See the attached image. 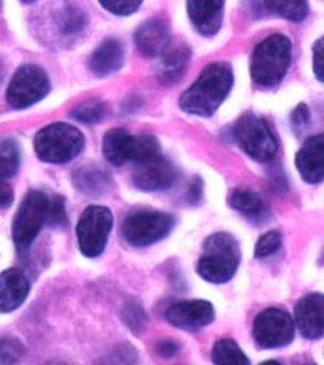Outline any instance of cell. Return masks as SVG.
<instances>
[{
	"label": "cell",
	"instance_id": "6da1fadb",
	"mask_svg": "<svg viewBox=\"0 0 324 365\" xmlns=\"http://www.w3.org/2000/svg\"><path fill=\"white\" fill-rule=\"evenodd\" d=\"M234 87V71L227 63H212L204 69L190 88L182 93L179 106L184 113L211 117L220 108Z\"/></svg>",
	"mask_w": 324,
	"mask_h": 365
},
{
	"label": "cell",
	"instance_id": "7a4b0ae2",
	"mask_svg": "<svg viewBox=\"0 0 324 365\" xmlns=\"http://www.w3.org/2000/svg\"><path fill=\"white\" fill-rule=\"evenodd\" d=\"M239 264L241 249L238 241L227 232H217L207 238L196 269L204 280L223 284L234 279Z\"/></svg>",
	"mask_w": 324,
	"mask_h": 365
},
{
	"label": "cell",
	"instance_id": "3957f363",
	"mask_svg": "<svg viewBox=\"0 0 324 365\" xmlns=\"http://www.w3.org/2000/svg\"><path fill=\"white\" fill-rule=\"evenodd\" d=\"M291 63V41L284 35H272L261 41L251 56V78L261 88L280 84Z\"/></svg>",
	"mask_w": 324,
	"mask_h": 365
},
{
	"label": "cell",
	"instance_id": "277c9868",
	"mask_svg": "<svg viewBox=\"0 0 324 365\" xmlns=\"http://www.w3.org/2000/svg\"><path fill=\"white\" fill-rule=\"evenodd\" d=\"M84 145V135L68 123L46 126L35 138L36 155L46 163H68L81 153Z\"/></svg>",
	"mask_w": 324,
	"mask_h": 365
},
{
	"label": "cell",
	"instance_id": "5b68a950",
	"mask_svg": "<svg viewBox=\"0 0 324 365\" xmlns=\"http://www.w3.org/2000/svg\"><path fill=\"white\" fill-rule=\"evenodd\" d=\"M48 219V197L39 190H30L20 204L12 222V240L19 253L33 245Z\"/></svg>",
	"mask_w": 324,
	"mask_h": 365
},
{
	"label": "cell",
	"instance_id": "8992f818",
	"mask_svg": "<svg viewBox=\"0 0 324 365\" xmlns=\"http://www.w3.org/2000/svg\"><path fill=\"white\" fill-rule=\"evenodd\" d=\"M175 220L160 211H137L121 225V235L133 247H148L166 238L174 230Z\"/></svg>",
	"mask_w": 324,
	"mask_h": 365
},
{
	"label": "cell",
	"instance_id": "52a82bcc",
	"mask_svg": "<svg viewBox=\"0 0 324 365\" xmlns=\"http://www.w3.org/2000/svg\"><path fill=\"white\" fill-rule=\"evenodd\" d=\"M114 216L110 208L91 205L84 210L76 226V238L84 256L98 257L103 253L113 231Z\"/></svg>",
	"mask_w": 324,
	"mask_h": 365
},
{
	"label": "cell",
	"instance_id": "ba28073f",
	"mask_svg": "<svg viewBox=\"0 0 324 365\" xmlns=\"http://www.w3.org/2000/svg\"><path fill=\"white\" fill-rule=\"evenodd\" d=\"M235 138L245 153L256 162H269L278 151L276 138L266 121L250 113L238 120Z\"/></svg>",
	"mask_w": 324,
	"mask_h": 365
},
{
	"label": "cell",
	"instance_id": "9c48e42d",
	"mask_svg": "<svg viewBox=\"0 0 324 365\" xmlns=\"http://www.w3.org/2000/svg\"><path fill=\"white\" fill-rule=\"evenodd\" d=\"M50 93V80L46 72L36 65H23L14 73L6 99L15 110H24L42 101Z\"/></svg>",
	"mask_w": 324,
	"mask_h": 365
},
{
	"label": "cell",
	"instance_id": "30bf717a",
	"mask_svg": "<svg viewBox=\"0 0 324 365\" xmlns=\"http://www.w3.org/2000/svg\"><path fill=\"white\" fill-rule=\"evenodd\" d=\"M253 336L256 343L265 349L284 347L295 339V322L284 310L266 309L254 319Z\"/></svg>",
	"mask_w": 324,
	"mask_h": 365
},
{
	"label": "cell",
	"instance_id": "8fae6325",
	"mask_svg": "<svg viewBox=\"0 0 324 365\" xmlns=\"http://www.w3.org/2000/svg\"><path fill=\"white\" fill-rule=\"evenodd\" d=\"M132 180L139 190L163 192L175 185L178 173L172 162L159 153L141 162H136Z\"/></svg>",
	"mask_w": 324,
	"mask_h": 365
},
{
	"label": "cell",
	"instance_id": "7c38bea8",
	"mask_svg": "<svg viewBox=\"0 0 324 365\" xmlns=\"http://www.w3.org/2000/svg\"><path fill=\"white\" fill-rule=\"evenodd\" d=\"M164 317L169 324L178 329L196 332L214 322L215 310L211 302L204 299L182 301L169 307Z\"/></svg>",
	"mask_w": 324,
	"mask_h": 365
},
{
	"label": "cell",
	"instance_id": "4fadbf2b",
	"mask_svg": "<svg viewBox=\"0 0 324 365\" xmlns=\"http://www.w3.org/2000/svg\"><path fill=\"white\" fill-rule=\"evenodd\" d=\"M295 324L305 339L317 340L324 332V298L321 294L303 297L296 306Z\"/></svg>",
	"mask_w": 324,
	"mask_h": 365
},
{
	"label": "cell",
	"instance_id": "5bb4252c",
	"mask_svg": "<svg viewBox=\"0 0 324 365\" xmlns=\"http://www.w3.org/2000/svg\"><path fill=\"white\" fill-rule=\"evenodd\" d=\"M187 12L200 35L214 36L223 24L224 0H187Z\"/></svg>",
	"mask_w": 324,
	"mask_h": 365
},
{
	"label": "cell",
	"instance_id": "9a60e30c",
	"mask_svg": "<svg viewBox=\"0 0 324 365\" xmlns=\"http://www.w3.org/2000/svg\"><path fill=\"white\" fill-rule=\"evenodd\" d=\"M296 168L301 177L310 182L317 185L324 177V136L314 135L308 138L303 147L296 155Z\"/></svg>",
	"mask_w": 324,
	"mask_h": 365
},
{
	"label": "cell",
	"instance_id": "2e32d148",
	"mask_svg": "<svg viewBox=\"0 0 324 365\" xmlns=\"http://www.w3.org/2000/svg\"><path fill=\"white\" fill-rule=\"evenodd\" d=\"M30 294V282L17 268L0 274V313H11L21 307Z\"/></svg>",
	"mask_w": 324,
	"mask_h": 365
},
{
	"label": "cell",
	"instance_id": "e0dca14e",
	"mask_svg": "<svg viewBox=\"0 0 324 365\" xmlns=\"http://www.w3.org/2000/svg\"><path fill=\"white\" fill-rule=\"evenodd\" d=\"M192 51L187 43L177 42V43H167V47L159 56L160 62L157 66V77L159 81L164 86L177 83L182 73L185 72L190 62Z\"/></svg>",
	"mask_w": 324,
	"mask_h": 365
},
{
	"label": "cell",
	"instance_id": "ac0fdd59",
	"mask_svg": "<svg viewBox=\"0 0 324 365\" xmlns=\"http://www.w3.org/2000/svg\"><path fill=\"white\" fill-rule=\"evenodd\" d=\"M122 63H125V47L118 39L110 38L93 51L88 66L96 77H108L118 72Z\"/></svg>",
	"mask_w": 324,
	"mask_h": 365
},
{
	"label": "cell",
	"instance_id": "d6986e66",
	"mask_svg": "<svg viewBox=\"0 0 324 365\" xmlns=\"http://www.w3.org/2000/svg\"><path fill=\"white\" fill-rule=\"evenodd\" d=\"M171 42L169 39V27L164 21L154 19L142 24L135 35V43L142 56L159 57Z\"/></svg>",
	"mask_w": 324,
	"mask_h": 365
},
{
	"label": "cell",
	"instance_id": "ffe728a7",
	"mask_svg": "<svg viewBox=\"0 0 324 365\" xmlns=\"http://www.w3.org/2000/svg\"><path fill=\"white\" fill-rule=\"evenodd\" d=\"M103 156L111 165L120 166L135 158L136 136L125 129H113L103 138Z\"/></svg>",
	"mask_w": 324,
	"mask_h": 365
},
{
	"label": "cell",
	"instance_id": "44dd1931",
	"mask_svg": "<svg viewBox=\"0 0 324 365\" xmlns=\"http://www.w3.org/2000/svg\"><path fill=\"white\" fill-rule=\"evenodd\" d=\"M254 11L258 14L273 12L280 17L299 23L308 15L306 0H253Z\"/></svg>",
	"mask_w": 324,
	"mask_h": 365
},
{
	"label": "cell",
	"instance_id": "7402d4cb",
	"mask_svg": "<svg viewBox=\"0 0 324 365\" xmlns=\"http://www.w3.org/2000/svg\"><path fill=\"white\" fill-rule=\"evenodd\" d=\"M73 185L85 195L98 196L111 187V177L98 166H81L73 173Z\"/></svg>",
	"mask_w": 324,
	"mask_h": 365
},
{
	"label": "cell",
	"instance_id": "603a6c76",
	"mask_svg": "<svg viewBox=\"0 0 324 365\" xmlns=\"http://www.w3.org/2000/svg\"><path fill=\"white\" fill-rule=\"evenodd\" d=\"M230 205L239 211L242 216L251 220H261L268 215V207L260 195L253 190L238 189L230 195Z\"/></svg>",
	"mask_w": 324,
	"mask_h": 365
},
{
	"label": "cell",
	"instance_id": "cb8c5ba5",
	"mask_svg": "<svg viewBox=\"0 0 324 365\" xmlns=\"http://www.w3.org/2000/svg\"><path fill=\"white\" fill-rule=\"evenodd\" d=\"M212 361L217 365H249L250 359L242 349L230 339H223L215 343L212 349Z\"/></svg>",
	"mask_w": 324,
	"mask_h": 365
},
{
	"label": "cell",
	"instance_id": "d4e9b609",
	"mask_svg": "<svg viewBox=\"0 0 324 365\" xmlns=\"http://www.w3.org/2000/svg\"><path fill=\"white\" fill-rule=\"evenodd\" d=\"M21 153L14 140L0 141V180L12 178L20 170Z\"/></svg>",
	"mask_w": 324,
	"mask_h": 365
},
{
	"label": "cell",
	"instance_id": "484cf974",
	"mask_svg": "<svg viewBox=\"0 0 324 365\" xmlns=\"http://www.w3.org/2000/svg\"><path fill=\"white\" fill-rule=\"evenodd\" d=\"M85 26H87V19L83 14V11H80L78 8L66 6L63 11H61L58 17V27H60V32L65 36L80 35L85 29Z\"/></svg>",
	"mask_w": 324,
	"mask_h": 365
},
{
	"label": "cell",
	"instance_id": "4316f807",
	"mask_svg": "<svg viewBox=\"0 0 324 365\" xmlns=\"http://www.w3.org/2000/svg\"><path fill=\"white\" fill-rule=\"evenodd\" d=\"M106 115V105L100 101H87L70 111V117L80 123L96 125Z\"/></svg>",
	"mask_w": 324,
	"mask_h": 365
},
{
	"label": "cell",
	"instance_id": "83f0119b",
	"mask_svg": "<svg viewBox=\"0 0 324 365\" xmlns=\"http://www.w3.org/2000/svg\"><path fill=\"white\" fill-rule=\"evenodd\" d=\"M281 242H283L281 234L276 231H271L265 235H261L260 240L257 241L256 249H254L256 257H258V259H263V257L275 255L278 250H280Z\"/></svg>",
	"mask_w": 324,
	"mask_h": 365
},
{
	"label": "cell",
	"instance_id": "f1b7e54d",
	"mask_svg": "<svg viewBox=\"0 0 324 365\" xmlns=\"http://www.w3.org/2000/svg\"><path fill=\"white\" fill-rule=\"evenodd\" d=\"M50 225L56 227H65L68 225V212L65 207V200L56 195L53 200H48V219Z\"/></svg>",
	"mask_w": 324,
	"mask_h": 365
},
{
	"label": "cell",
	"instance_id": "f546056e",
	"mask_svg": "<svg viewBox=\"0 0 324 365\" xmlns=\"http://www.w3.org/2000/svg\"><path fill=\"white\" fill-rule=\"evenodd\" d=\"M24 354V346L14 337L0 339V359L4 362L12 364L21 359Z\"/></svg>",
	"mask_w": 324,
	"mask_h": 365
},
{
	"label": "cell",
	"instance_id": "4dcf8cb0",
	"mask_svg": "<svg viewBox=\"0 0 324 365\" xmlns=\"http://www.w3.org/2000/svg\"><path fill=\"white\" fill-rule=\"evenodd\" d=\"M122 321L133 332L139 334L147 324V314L136 304H127L125 310H122Z\"/></svg>",
	"mask_w": 324,
	"mask_h": 365
},
{
	"label": "cell",
	"instance_id": "1f68e13d",
	"mask_svg": "<svg viewBox=\"0 0 324 365\" xmlns=\"http://www.w3.org/2000/svg\"><path fill=\"white\" fill-rule=\"evenodd\" d=\"M99 2L114 15H132L142 5V0H99Z\"/></svg>",
	"mask_w": 324,
	"mask_h": 365
},
{
	"label": "cell",
	"instance_id": "d6a6232c",
	"mask_svg": "<svg viewBox=\"0 0 324 365\" xmlns=\"http://www.w3.org/2000/svg\"><path fill=\"white\" fill-rule=\"evenodd\" d=\"M324 39L320 38L314 47V72L320 83L324 80Z\"/></svg>",
	"mask_w": 324,
	"mask_h": 365
},
{
	"label": "cell",
	"instance_id": "836d02e7",
	"mask_svg": "<svg viewBox=\"0 0 324 365\" xmlns=\"http://www.w3.org/2000/svg\"><path fill=\"white\" fill-rule=\"evenodd\" d=\"M310 120H311V114L306 105H299L291 114V125L296 130L306 128L308 123H310Z\"/></svg>",
	"mask_w": 324,
	"mask_h": 365
},
{
	"label": "cell",
	"instance_id": "e575fe53",
	"mask_svg": "<svg viewBox=\"0 0 324 365\" xmlns=\"http://www.w3.org/2000/svg\"><path fill=\"white\" fill-rule=\"evenodd\" d=\"M14 202V190L8 182L0 180V208H9Z\"/></svg>",
	"mask_w": 324,
	"mask_h": 365
},
{
	"label": "cell",
	"instance_id": "d590c367",
	"mask_svg": "<svg viewBox=\"0 0 324 365\" xmlns=\"http://www.w3.org/2000/svg\"><path fill=\"white\" fill-rule=\"evenodd\" d=\"M200 196H202V180H200L199 177H194L193 181L190 182V187L187 192V200L192 204H197Z\"/></svg>",
	"mask_w": 324,
	"mask_h": 365
},
{
	"label": "cell",
	"instance_id": "8d00e7d4",
	"mask_svg": "<svg viewBox=\"0 0 324 365\" xmlns=\"http://www.w3.org/2000/svg\"><path fill=\"white\" fill-rule=\"evenodd\" d=\"M178 351H179V346L172 340H164L159 344V354L166 358H171V356L177 355Z\"/></svg>",
	"mask_w": 324,
	"mask_h": 365
},
{
	"label": "cell",
	"instance_id": "74e56055",
	"mask_svg": "<svg viewBox=\"0 0 324 365\" xmlns=\"http://www.w3.org/2000/svg\"><path fill=\"white\" fill-rule=\"evenodd\" d=\"M2 78H4V65L0 62V81H2Z\"/></svg>",
	"mask_w": 324,
	"mask_h": 365
},
{
	"label": "cell",
	"instance_id": "f35d334b",
	"mask_svg": "<svg viewBox=\"0 0 324 365\" xmlns=\"http://www.w3.org/2000/svg\"><path fill=\"white\" fill-rule=\"evenodd\" d=\"M21 2H24V4H32V2H35V0H21Z\"/></svg>",
	"mask_w": 324,
	"mask_h": 365
},
{
	"label": "cell",
	"instance_id": "ab89813d",
	"mask_svg": "<svg viewBox=\"0 0 324 365\" xmlns=\"http://www.w3.org/2000/svg\"><path fill=\"white\" fill-rule=\"evenodd\" d=\"M0 4H2V0H0Z\"/></svg>",
	"mask_w": 324,
	"mask_h": 365
}]
</instances>
